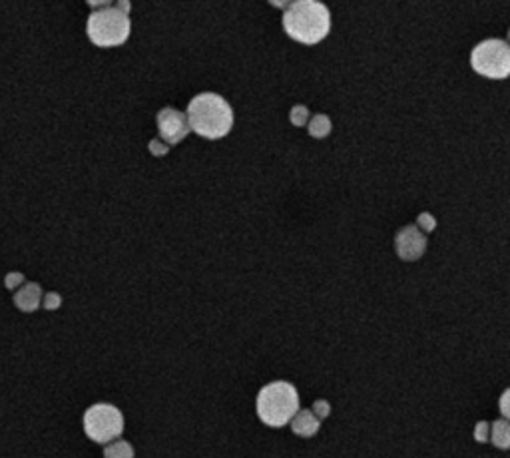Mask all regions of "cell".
<instances>
[{"mask_svg":"<svg viewBox=\"0 0 510 458\" xmlns=\"http://www.w3.org/2000/svg\"><path fill=\"white\" fill-rule=\"evenodd\" d=\"M104 458H134V447L128 440H118L104 448Z\"/></svg>","mask_w":510,"mask_h":458,"instance_id":"4fadbf2b","label":"cell"},{"mask_svg":"<svg viewBox=\"0 0 510 458\" xmlns=\"http://www.w3.org/2000/svg\"><path fill=\"white\" fill-rule=\"evenodd\" d=\"M307 125H309V134H311V138H315V140H323V138H327V135L331 134V128H333V124H331V118L325 114L313 116L311 120L307 122Z\"/></svg>","mask_w":510,"mask_h":458,"instance_id":"7c38bea8","label":"cell"},{"mask_svg":"<svg viewBox=\"0 0 510 458\" xmlns=\"http://www.w3.org/2000/svg\"><path fill=\"white\" fill-rule=\"evenodd\" d=\"M416 228L421 229L423 233H431L433 229L437 228V219H435V216H431V213H421L418 218H416Z\"/></svg>","mask_w":510,"mask_h":458,"instance_id":"9a60e30c","label":"cell"},{"mask_svg":"<svg viewBox=\"0 0 510 458\" xmlns=\"http://www.w3.org/2000/svg\"><path fill=\"white\" fill-rule=\"evenodd\" d=\"M86 32H88V38L92 40V44L100 46V48H112V46H120L128 40V36L132 32V22H130L128 14H124L112 4H108L88 16Z\"/></svg>","mask_w":510,"mask_h":458,"instance_id":"277c9868","label":"cell"},{"mask_svg":"<svg viewBox=\"0 0 510 458\" xmlns=\"http://www.w3.org/2000/svg\"><path fill=\"white\" fill-rule=\"evenodd\" d=\"M289 120H292L293 125H297V128H303V125L309 122V108L303 104H297L293 106L292 112H289Z\"/></svg>","mask_w":510,"mask_h":458,"instance_id":"5bb4252c","label":"cell"},{"mask_svg":"<svg viewBox=\"0 0 510 458\" xmlns=\"http://www.w3.org/2000/svg\"><path fill=\"white\" fill-rule=\"evenodd\" d=\"M4 285L9 287V289H14V287H18L22 281H24V277H22L21 273H11V275H6V279H4Z\"/></svg>","mask_w":510,"mask_h":458,"instance_id":"ffe728a7","label":"cell"},{"mask_svg":"<svg viewBox=\"0 0 510 458\" xmlns=\"http://www.w3.org/2000/svg\"><path fill=\"white\" fill-rule=\"evenodd\" d=\"M283 30L292 40L313 46L331 30V14L323 2L295 0L283 12Z\"/></svg>","mask_w":510,"mask_h":458,"instance_id":"6da1fadb","label":"cell"},{"mask_svg":"<svg viewBox=\"0 0 510 458\" xmlns=\"http://www.w3.org/2000/svg\"><path fill=\"white\" fill-rule=\"evenodd\" d=\"M188 125L206 140H221L231 132L233 125V110L219 94L201 92L194 96L188 104Z\"/></svg>","mask_w":510,"mask_h":458,"instance_id":"7a4b0ae2","label":"cell"},{"mask_svg":"<svg viewBox=\"0 0 510 458\" xmlns=\"http://www.w3.org/2000/svg\"><path fill=\"white\" fill-rule=\"evenodd\" d=\"M156 125L160 138L164 140V144L167 146H176L182 140H186V135L189 134L188 118L184 112H179L172 106L162 108L156 116Z\"/></svg>","mask_w":510,"mask_h":458,"instance_id":"52a82bcc","label":"cell"},{"mask_svg":"<svg viewBox=\"0 0 510 458\" xmlns=\"http://www.w3.org/2000/svg\"><path fill=\"white\" fill-rule=\"evenodd\" d=\"M490 440H492L494 447L499 448L510 447V427L504 418H502V420H494V423L490 425Z\"/></svg>","mask_w":510,"mask_h":458,"instance_id":"8fae6325","label":"cell"},{"mask_svg":"<svg viewBox=\"0 0 510 458\" xmlns=\"http://www.w3.org/2000/svg\"><path fill=\"white\" fill-rule=\"evenodd\" d=\"M42 289L38 283H26L21 291L14 295V305L24 313L36 311L40 307Z\"/></svg>","mask_w":510,"mask_h":458,"instance_id":"30bf717a","label":"cell"},{"mask_svg":"<svg viewBox=\"0 0 510 458\" xmlns=\"http://www.w3.org/2000/svg\"><path fill=\"white\" fill-rule=\"evenodd\" d=\"M395 251L399 259L416 261L427 251V235L416 225H405L395 235Z\"/></svg>","mask_w":510,"mask_h":458,"instance_id":"ba28073f","label":"cell"},{"mask_svg":"<svg viewBox=\"0 0 510 458\" xmlns=\"http://www.w3.org/2000/svg\"><path fill=\"white\" fill-rule=\"evenodd\" d=\"M84 432L98 445H108L124 432V417L114 405H92L84 413Z\"/></svg>","mask_w":510,"mask_h":458,"instance_id":"8992f818","label":"cell"},{"mask_svg":"<svg viewBox=\"0 0 510 458\" xmlns=\"http://www.w3.org/2000/svg\"><path fill=\"white\" fill-rule=\"evenodd\" d=\"M329 413H331V405L327 401H323V398L321 401H315V405H313V415L315 417L321 420V418L329 417Z\"/></svg>","mask_w":510,"mask_h":458,"instance_id":"e0dca14e","label":"cell"},{"mask_svg":"<svg viewBox=\"0 0 510 458\" xmlns=\"http://www.w3.org/2000/svg\"><path fill=\"white\" fill-rule=\"evenodd\" d=\"M116 9H120V11L124 12V14H128V12H130V9H132V4H130V2H126V0H120V2H116Z\"/></svg>","mask_w":510,"mask_h":458,"instance_id":"44dd1931","label":"cell"},{"mask_svg":"<svg viewBox=\"0 0 510 458\" xmlns=\"http://www.w3.org/2000/svg\"><path fill=\"white\" fill-rule=\"evenodd\" d=\"M472 70L490 80H504L510 74V48L504 40H482L470 54Z\"/></svg>","mask_w":510,"mask_h":458,"instance_id":"5b68a950","label":"cell"},{"mask_svg":"<svg viewBox=\"0 0 510 458\" xmlns=\"http://www.w3.org/2000/svg\"><path fill=\"white\" fill-rule=\"evenodd\" d=\"M292 428L297 437L311 438V437H315L317 432H319V428H321V420L313 415V410H309V408H303V410H297V413H295V417L292 418Z\"/></svg>","mask_w":510,"mask_h":458,"instance_id":"9c48e42d","label":"cell"},{"mask_svg":"<svg viewBox=\"0 0 510 458\" xmlns=\"http://www.w3.org/2000/svg\"><path fill=\"white\" fill-rule=\"evenodd\" d=\"M273 6H282V9H287L289 6V2H271Z\"/></svg>","mask_w":510,"mask_h":458,"instance_id":"603a6c76","label":"cell"},{"mask_svg":"<svg viewBox=\"0 0 510 458\" xmlns=\"http://www.w3.org/2000/svg\"><path fill=\"white\" fill-rule=\"evenodd\" d=\"M255 408L263 425L271 428L285 427L299 410L297 389L287 381H273L260 391Z\"/></svg>","mask_w":510,"mask_h":458,"instance_id":"3957f363","label":"cell"},{"mask_svg":"<svg viewBox=\"0 0 510 458\" xmlns=\"http://www.w3.org/2000/svg\"><path fill=\"white\" fill-rule=\"evenodd\" d=\"M506 396H509V391H504V396H502V413H504V417H509V410H506Z\"/></svg>","mask_w":510,"mask_h":458,"instance_id":"7402d4cb","label":"cell"},{"mask_svg":"<svg viewBox=\"0 0 510 458\" xmlns=\"http://www.w3.org/2000/svg\"><path fill=\"white\" fill-rule=\"evenodd\" d=\"M150 152H152V156H156V157H164L167 156V152H170V146L167 144H164L160 138H154L152 142H150Z\"/></svg>","mask_w":510,"mask_h":458,"instance_id":"2e32d148","label":"cell"},{"mask_svg":"<svg viewBox=\"0 0 510 458\" xmlns=\"http://www.w3.org/2000/svg\"><path fill=\"white\" fill-rule=\"evenodd\" d=\"M489 432H490L489 423L480 420L479 425H477V428H475V438H477V442H487V440H489Z\"/></svg>","mask_w":510,"mask_h":458,"instance_id":"ac0fdd59","label":"cell"},{"mask_svg":"<svg viewBox=\"0 0 510 458\" xmlns=\"http://www.w3.org/2000/svg\"><path fill=\"white\" fill-rule=\"evenodd\" d=\"M60 303H62V299H60L58 293H48V295L44 297V307H46V309H58Z\"/></svg>","mask_w":510,"mask_h":458,"instance_id":"d6986e66","label":"cell"}]
</instances>
